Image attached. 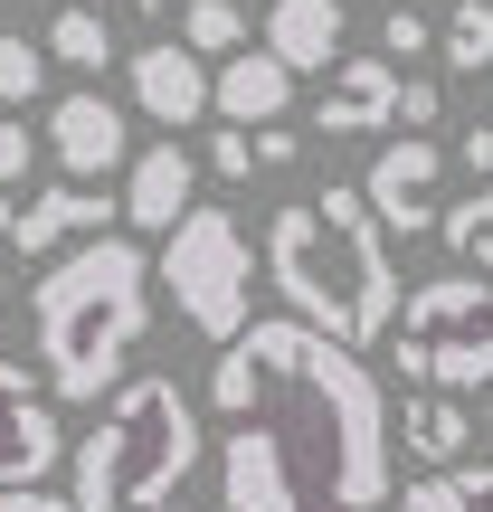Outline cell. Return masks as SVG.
Returning a JSON list of instances; mask_svg holds the SVG:
<instances>
[{
  "mask_svg": "<svg viewBox=\"0 0 493 512\" xmlns=\"http://www.w3.org/2000/svg\"><path fill=\"white\" fill-rule=\"evenodd\" d=\"M76 475L67 503L76 512H171L200 465V408H190L181 380L143 370V380H114L105 389V418L76 437Z\"/></svg>",
  "mask_w": 493,
  "mask_h": 512,
  "instance_id": "4",
  "label": "cell"
},
{
  "mask_svg": "<svg viewBox=\"0 0 493 512\" xmlns=\"http://www.w3.org/2000/svg\"><path fill=\"white\" fill-rule=\"evenodd\" d=\"M0 512H76V503L48 494V484H19V494H0Z\"/></svg>",
  "mask_w": 493,
  "mask_h": 512,
  "instance_id": "29",
  "label": "cell"
},
{
  "mask_svg": "<svg viewBox=\"0 0 493 512\" xmlns=\"http://www.w3.org/2000/svg\"><path fill=\"white\" fill-rule=\"evenodd\" d=\"M209 408L275 456L304 512H389V399L361 351L304 323H247L209 370Z\"/></svg>",
  "mask_w": 493,
  "mask_h": 512,
  "instance_id": "1",
  "label": "cell"
},
{
  "mask_svg": "<svg viewBox=\"0 0 493 512\" xmlns=\"http://www.w3.org/2000/svg\"><path fill=\"white\" fill-rule=\"evenodd\" d=\"M124 86H133V105H143L152 124H171V133H190V124L209 114V67L181 48V38L133 48V57H124Z\"/></svg>",
  "mask_w": 493,
  "mask_h": 512,
  "instance_id": "10",
  "label": "cell"
},
{
  "mask_svg": "<svg viewBox=\"0 0 493 512\" xmlns=\"http://www.w3.org/2000/svg\"><path fill=\"white\" fill-rule=\"evenodd\" d=\"M389 512H493V465H446V475H418L408 494H389Z\"/></svg>",
  "mask_w": 493,
  "mask_h": 512,
  "instance_id": "18",
  "label": "cell"
},
{
  "mask_svg": "<svg viewBox=\"0 0 493 512\" xmlns=\"http://www.w3.org/2000/svg\"><path fill=\"white\" fill-rule=\"evenodd\" d=\"M219 494H228V512H304V503L285 494V475H275V456L247 437V427L219 437Z\"/></svg>",
  "mask_w": 493,
  "mask_h": 512,
  "instance_id": "17",
  "label": "cell"
},
{
  "mask_svg": "<svg viewBox=\"0 0 493 512\" xmlns=\"http://www.w3.org/2000/svg\"><path fill=\"white\" fill-rule=\"evenodd\" d=\"M171 512H181V503H171Z\"/></svg>",
  "mask_w": 493,
  "mask_h": 512,
  "instance_id": "36",
  "label": "cell"
},
{
  "mask_svg": "<svg viewBox=\"0 0 493 512\" xmlns=\"http://www.w3.org/2000/svg\"><path fill=\"white\" fill-rule=\"evenodd\" d=\"M266 275L285 294V323L323 332L342 351L389 342V323H399V266H389V238H380L361 190H323V200L275 209L266 219Z\"/></svg>",
  "mask_w": 493,
  "mask_h": 512,
  "instance_id": "2",
  "label": "cell"
},
{
  "mask_svg": "<svg viewBox=\"0 0 493 512\" xmlns=\"http://www.w3.org/2000/svg\"><path fill=\"white\" fill-rule=\"evenodd\" d=\"M389 437H399L408 456L427 465V475H446V465H465V437H475V418H465V399H437V389H408V408L389 418Z\"/></svg>",
  "mask_w": 493,
  "mask_h": 512,
  "instance_id": "16",
  "label": "cell"
},
{
  "mask_svg": "<svg viewBox=\"0 0 493 512\" xmlns=\"http://www.w3.org/2000/svg\"><path fill=\"white\" fill-rule=\"evenodd\" d=\"M247 152H256V171H285V162H294V133L266 124V133H247Z\"/></svg>",
  "mask_w": 493,
  "mask_h": 512,
  "instance_id": "28",
  "label": "cell"
},
{
  "mask_svg": "<svg viewBox=\"0 0 493 512\" xmlns=\"http://www.w3.org/2000/svg\"><path fill=\"white\" fill-rule=\"evenodd\" d=\"M10 219H19V209H10V190H0V247H10Z\"/></svg>",
  "mask_w": 493,
  "mask_h": 512,
  "instance_id": "32",
  "label": "cell"
},
{
  "mask_svg": "<svg viewBox=\"0 0 493 512\" xmlns=\"http://www.w3.org/2000/svg\"><path fill=\"white\" fill-rule=\"evenodd\" d=\"M342 0H275V10H266V57H275V67H285V76H313V67H342Z\"/></svg>",
  "mask_w": 493,
  "mask_h": 512,
  "instance_id": "15",
  "label": "cell"
},
{
  "mask_svg": "<svg viewBox=\"0 0 493 512\" xmlns=\"http://www.w3.org/2000/svg\"><path fill=\"white\" fill-rule=\"evenodd\" d=\"M152 275H162V294L181 304V323L200 332V342H219V351L256 323V247H247V228L228 219V209H190L162 238Z\"/></svg>",
  "mask_w": 493,
  "mask_h": 512,
  "instance_id": "6",
  "label": "cell"
},
{
  "mask_svg": "<svg viewBox=\"0 0 493 512\" xmlns=\"http://www.w3.org/2000/svg\"><path fill=\"white\" fill-rule=\"evenodd\" d=\"M29 162H38V133L19 124V114H0V190H10V181H29Z\"/></svg>",
  "mask_w": 493,
  "mask_h": 512,
  "instance_id": "25",
  "label": "cell"
},
{
  "mask_svg": "<svg viewBox=\"0 0 493 512\" xmlns=\"http://www.w3.org/2000/svg\"><path fill=\"white\" fill-rule=\"evenodd\" d=\"M48 162H57V181H76V190H95L105 171H124V105H114L105 86H76V95H57L48 105Z\"/></svg>",
  "mask_w": 493,
  "mask_h": 512,
  "instance_id": "7",
  "label": "cell"
},
{
  "mask_svg": "<svg viewBox=\"0 0 493 512\" xmlns=\"http://www.w3.org/2000/svg\"><path fill=\"white\" fill-rule=\"evenodd\" d=\"M389 370L408 389H493V285L484 275H437V285L399 294V323H389Z\"/></svg>",
  "mask_w": 493,
  "mask_h": 512,
  "instance_id": "5",
  "label": "cell"
},
{
  "mask_svg": "<svg viewBox=\"0 0 493 512\" xmlns=\"http://www.w3.org/2000/svg\"><path fill=\"white\" fill-rule=\"evenodd\" d=\"M484 408H493V389H484Z\"/></svg>",
  "mask_w": 493,
  "mask_h": 512,
  "instance_id": "34",
  "label": "cell"
},
{
  "mask_svg": "<svg viewBox=\"0 0 493 512\" xmlns=\"http://www.w3.org/2000/svg\"><path fill=\"white\" fill-rule=\"evenodd\" d=\"M313 124H323L332 143L399 124V67H389V57H342V67H332V95H313Z\"/></svg>",
  "mask_w": 493,
  "mask_h": 512,
  "instance_id": "12",
  "label": "cell"
},
{
  "mask_svg": "<svg viewBox=\"0 0 493 512\" xmlns=\"http://www.w3.org/2000/svg\"><path fill=\"white\" fill-rule=\"evenodd\" d=\"M437 114H446V95H437V86H418V76H399V124L418 133V143H427V124H437Z\"/></svg>",
  "mask_w": 493,
  "mask_h": 512,
  "instance_id": "26",
  "label": "cell"
},
{
  "mask_svg": "<svg viewBox=\"0 0 493 512\" xmlns=\"http://www.w3.org/2000/svg\"><path fill=\"white\" fill-rule=\"evenodd\" d=\"M437 238H446V256H456V266H484V275H493V181L465 190L456 209H437Z\"/></svg>",
  "mask_w": 493,
  "mask_h": 512,
  "instance_id": "21",
  "label": "cell"
},
{
  "mask_svg": "<svg viewBox=\"0 0 493 512\" xmlns=\"http://www.w3.org/2000/svg\"><path fill=\"white\" fill-rule=\"evenodd\" d=\"M380 48H389V67H399V57H427V48H437V19H418V10L399 0V10L380 19Z\"/></svg>",
  "mask_w": 493,
  "mask_h": 512,
  "instance_id": "24",
  "label": "cell"
},
{
  "mask_svg": "<svg viewBox=\"0 0 493 512\" xmlns=\"http://www.w3.org/2000/svg\"><path fill=\"white\" fill-rule=\"evenodd\" d=\"M437 48H446L456 76H493V0H456L437 19Z\"/></svg>",
  "mask_w": 493,
  "mask_h": 512,
  "instance_id": "20",
  "label": "cell"
},
{
  "mask_svg": "<svg viewBox=\"0 0 493 512\" xmlns=\"http://www.w3.org/2000/svg\"><path fill=\"white\" fill-rule=\"evenodd\" d=\"M29 95H48V57L0 29V105H29Z\"/></svg>",
  "mask_w": 493,
  "mask_h": 512,
  "instance_id": "23",
  "label": "cell"
},
{
  "mask_svg": "<svg viewBox=\"0 0 493 512\" xmlns=\"http://www.w3.org/2000/svg\"><path fill=\"white\" fill-rule=\"evenodd\" d=\"M456 152H465V171H475V190H484V171H493V124H475Z\"/></svg>",
  "mask_w": 493,
  "mask_h": 512,
  "instance_id": "30",
  "label": "cell"
},
{
  "mask_svg": "<svg viewBox=\"0 0 493 512\" xmlns=\"http://www.w3.org/2000/svg\"><path fill=\"white\" fill-rule=\"evenodd\" d=\"M285 105H294V76L275 67L266 48H238L219 76H209V114H219L228 133H266V124H285Z\"/></svg>",
  "mask_w": 493,
  "mask_h": 512,
  "instance_id": "13",
  "label": "cell"
},
{
  "mask_svg": "<svg viewBox=\"0 0 493 512\" xmlns=\"http://www.w3.org/2000/svg\"><path fill=\"white\" fill-rule=\"evenodd\" d=\"M209 171H219V181H247V171H256L247 133H228V124H219V143H209Z\"/></svg>",
  "mask_w": 493,
  "mask_h": 512,
  "instance_id": "27",
  "label": "cell"
},
{
  "mask_svg": "<svg viewBox=\"0 0 493 512\" xmlns=\"http://www.w3.org/2000/svg\"><path fill=\"white\" fill-rule=\"evenodd\" d=\"M484 105H493V95H484Z\"/></svg>",
  "mask_w": 493,
  "mask_h": 512,
  "instance_id": "35",
  "label": "cell"
},
{
  "mask_svg": "<svg viewBox=\"0 0 493 512\" xmlns=\"http://www.w3.org/2000/svg\"><path fill=\"white\" fill-rule=\"evenodd\" d=\"M181 48L200 57V67L209 57H238L247 48V10L238 0H181Z\"/></svg>",
  "mask_w": 493,
  "mask_h": 512,
  "instance_id": "22",
  "label": "cell"
},
{
  "mask_svg": "<svg viewBox=\"0 0 493 512\" xmlns=\"http://www.w3.org/2000/svg\"><path fill=\"white\" fill-rule=\"evenodd\" d=\"M67 437H57V399L29 380V361H0V494L48 484Z\"/></svg>",
  "mask_w": 493,
  "mask_h": 512,
  "instance_id": "8",
  "label": "cell"
},
{
  "mask_svg": "<svg viewBox=\"0 0 493 512\" xmlns=\"http://www.w3.org/2000/svg\"><path fill=\"white\" fill-rule=\"evenodd\" d=\"M190 181H200V162H190L181 143H152V152H133V162H124V200H114V209H124L143 238H171V228L200 209V200H190Z\"/></svg>",
  "mask_w": 493,
  "mask_h": 512,
  "instance_id": "11",
  "label": "cell"
},
{
  "mask_svg": "<svg viewBox=\"0 0 493 512\" xmlns=\"http://www.w3.org/2000/svg\"><path fill=\"white\" fill-rule=\"evenodd\" d=\"M143 332H152V256L124 238L67 247L29 285V342H38V389L48 399H105Z\"/></svg>",
  "mask_w": 493,
  "mask_h": 512,
  "instance_id": "3",
  "label": "cell"
},
{
  "mask_svg": "<svg viewBox=\"0 0 493 512\" xmlns=\"http://www.w3.org/2000/svg\"><path fill=\"white\" fill-rule=\"evenodd\" d=\"M124 219V209L105 200V190H76V181H48L29 209L10 219V247H29V256H57L67 238H105V228Z\"/></svg>",
  "mask_w": 493,
  "mask_h": 512,
  "instance_id": "14",
  "label": "cell"
},
{
  "mask_svg": "<svg viewBox=\"0 0 493 512\" xmlns=\"http://www.w3.org/2000/svg\"><path fill=\"white\" fill-rule=\"evenodd\" d=\"M437 171H446V152L418 143V133L370 162L361 200H370V219H380V238H418V228H437Z\"/></svg>",
  "mask_w": 493,
  "mask_h": 512,
  "instance_id": "9",
  "label": "cell"
},
{
  "mask_svg": "<svg viewBox=\"0 0 493 512\" xmlns=\"http://www.w3.org/2000/svg\"><path fill=\"white\" fill-rule=\"evenodd\" d=\"M76 10H95V19H105V10H114V19H152L162 0H76Z\"/></svg>",
  "mask_w": 493,
  "mask_h": 512,
  "instance_id": "31",
  "label": "cell"
},
{
  "mask_svg": "<svg viewBox=\"0 0 493 512\" xmlns=\"http://www.w3.org/2000/svg\"><path fill=\"white\" fill-rule=\"evenodd\" d=\"M38 57H57V67H76V76H105V57H114V19H95V10H57L48 19V48Z\"/></svg>",
  "mask_w": 493,
  "mask_h": 512,
  "instance_id": "19",
  "label": "cell"
},
{
  "mask_svg": "<svg viewBox=\"0 0 493 512\" xmlns=\"http://www.w3.org/2000/svg\"><path fill=\"white\" fill-rule=\"evenodd\" d=\"M0 304H10V275H0Z\"/></svg>",
  "mask_w": 493,
  "mask_h": 512,
  "instance_id": "33",
  "label": "cell"
}]
</instances>
